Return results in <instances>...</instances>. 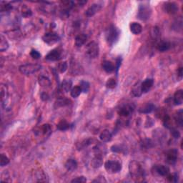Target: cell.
Listing matches in <instances>:
<instances>
[{
  "label": "cell",
  "instance_id": "1",
  "mask_svg": "<svg viewBox=\"0 0 183 183\" xmlns=\"http://www.w3.org/2000/svg\"><path fill=\"white\" fill-rule=\"evenodd\" d=\"M129 171L131 177L136 182L143 181L145 177V170L138 162L132 161L129 164Z\"/></svg>",
  "mask_w": 183,
  "mask_h": 183
},
{
  "label": "cell",
  "instance_id": "2",
  "mask_svg": "<svg viewBox=\"0 0 183 183\" xmlns=\"http://www.w3.org/2000/svg\"><path fill=\"white\" fill-rule=\"evenodd\" d=\"M120 30L114 25H110L106 30L105 37L108 45H113L118 41L120 37Z\"/></svg>",
  "mask_w": 183,
  "mask_h": 183
},
{
  "label": "cell",
  "instance_id": "3",
  "mask_svg": "<svg viewBox=\"0 0 183 183\" xmlns=\"http://www.w3.org/2000/svg\"><path fill=\"white\" fill-rule=\"evenodd\" d=\"M41 66L39 64H26L20 67V72L25 75H30L40 70Z\"/></svg>",
  "mask_w": 183,
  "mask_h": 183
},
{
  "label": "cell",
  "instance_id": "4",
  "mask_svg": "<svg viewBox=\"0 0 183 183\" xmlns=\"http://www.w3.org/2000/svg\"><path fill=\"white\" fill-rule=\"evenodd\" d=\"M105 168L108 173L115 174L122 170V164L116 160H107L105 163Z\"/></svg>",
  "mask_w": 183,
  "mask_h": 183
},
{
  "label": "cell",
  "instance_id": "5",
  "mask_svg": "<svg viewBox=\"0 0 183 183\" xmlns=\"http://www.w3.org/2000/svg\"><path fill=\"white\" fill-rule=\"evenodd\" d=\"M152 10L150 9V6L148 4H141L140 5V7H139L138 10V14L137 17L139 19L142 21H145L148 20L151 15Z\"/></svg>",
  "mask_w": 183,
  "mask_h": 183
},
{
  "label": "cell",
  "instance_id": "6",
  "mask_svg": "<svg viewBox=\"0 0 183 183\" xmlns=\"http://www.w3.org/2000/svg\"><path fill=\"white\" fill-rule=\"evenodd\" d=\"M99 46L95 41H92L86 47V54L91 59H94L99 55Z\"/></svg>",
  "mask_w": 183,
  "mask_h": 183
},
{
  "label": "cell",
  "instance_id": "7",
  "mask_svg": "<svg viewBox=\"0 0 183 183\" xmlns=\"http://www.w3.org/2000/svg\"><path fill=\"white\" fill-rule=\"evenodd\" d=\"M135 105L133 103H125L122 105L118 109V114L122 117H128L133 112Z\"/></svg>",
  "mask_w": 183,
  "mask_h": 183
},
{
  "label": "cell",
  "instance_id": "8",
  "mask_svg": "<svg viewBox=\"0 0 183 183\" xmlns=\"http://www.w3.org/2000/svg\"><path fill=\"white\" fill-rule=\"evenodd\" d=\"M59 36L57 33L53 32H47V33L44 34L42 37V40L44 41V42H45L49 45H54V44L57 43V41H59Z\"/></svg>",
  "mask_w": 183,
  "mask_h": 183
},
{
  "label": "cell",
  "instance_id": "9",
  "mask_svg": "<svg viewBox=\"0 0 183 183\" xmlns=\"http://www.w3.org/2000/svg\"><path fill=\"white\" fill-rule=\"evenodd\" d=\"M178 151L177 149H171L166 153V162L170 164H174L177 162Z\"/></svg>",
  "mask_w": 183,
  "mask_h": 183
},
{
  "label": "cell",
  "instance_id": "10",
  "mask_svg": "<svg viewBox=\"0 0 183 183\" xmlns=\"http://www.w3.org/2000/svg\"><path fill=\"white\" fill-rule=\"evenodd\" d=\"M164 11L170 15H174L178 11V6L175 2H167L164 6Z\"/></svg>",
  "mask_w": 183,
  "mask_h": 183
},
{
  "label": "cell",
  "instance_id": "11",
  "mask_svg": "<svg viewBox=\"0 0 183 183\" xmlns=\"http://www.w3.org/2000/svg\"><path fill=\"white\" fill-rule=\"evenodd\" d=\"M60 58H61V53L57 49L50 51L45 57V59L49 61H57Z\"/></svg>",
  "mask_w": 183,
  "mask_h": 183
},
{
  "label": "cell",
  "instance_id": "12",
  "mask_svg": "<svg viewBox=\"0 0 183 183\" xmlns=\"http://www.w3.org/2000/svg\"><path fill=\"white\" fill-rule=\"evenodd\" d=\"M153 84V79L148 78L143 81V82L141 83V90H142V93H147V92H149V90L151 89Z\"/></svg>",
  "mask_w": 183,
  "mask_h": 183
},
{
  "label": "cell",
  "instance_id": "13",
  "mask_svg": "<svg viewBox=\"0 0 183 183\" xmlns=\"http://www.w3.org/2000/svg\"><path fill=\"white\" fill-rule=\"evenodd\" d=\"M101 8H102V6L100 4H92V5L90 6L86 11V15L87 17H91L98 12V11H99V10H101Z\"/></svg>",
  "mask_w": 183,
  "mask_h": 183
},
{
  "label": "cell",
  "instance_id": "14",
  "mask_svg": "<svg viewBox=\"0 0 183 183\" xmlns=\"http://www.w3.org/2000/svg\"><path fill=\"white\" fill-rule=\"evenodd\" d=\"M155 171L158 175L160 176H167L170 173V169H169L168 167L165 165H156L154 167Z\"/></svg>",
  "mask_w": 183,
  "mask_h": 183
},
{
  "label": "cell",
  "instance_id": "15",
  "mask_svg": "<svg viewBox=\"0 0 183 183\" xmlns=\"http://www.w3.org/2000/svg\"><path fill=\"white\" fill-rule=\"evenodd\" d=\"M183 102V91L182 89H179L175 92L173 97V102L175 105H180Z\"/></svg>",
  "mask_w": 183,
  "mask_h": 183
},
{
  "label": "cell",
  "instance_id": "16",
  "mask_svg": "<svg viewBox=\"0 0 183 183\" xmlns=\"http://www.w3.org/2000/svg\"><path fill=\"white\" fill-rule=\"evenodd\" d=\"M87 36L85 34H80L75 38V46L77 47H81L86 42Z\"/></svg>",
  "mask_w": 183,
  "mask_h": 183
},
{
  "label": "cell",
  "instance_id": "17",
  "mask_svg": "<svg viewBox=\"0 0 183 183\" xmlns=\"http://www.w3.org/2000/svg\"><path fill=\"white\" fill-rule=\"evenodd\" d=\"M170 43L168 41H160L157 45V49L161 52H164L169 50L170 49Z\"/></svg>",
  "mask_w": 183,
  "mask_h": 183
},
{
  "label": "cell",
  "instance_id": "18",
  "mask_svg": "<svg viewBox=\"0 0 183 183\" xmlns=\"http://www.w3.org/2000/svg\"><path fill=\"white\" fill-rule=\"evenodd\" d=\"M112 133H111L108 129H105V130H103L101 133L100 135H99V139H100V140L103 142H110V141L112 140Z\"/></svg>",
  "mask_w": 183,
  "mask_h": 183
},
{
  "label": "cell",
  "instance_id": "19",
  "mask_svg": "<svg viewBox=\"0 0 183 183\" xmlns=\"http://www.w3.org/2000/svg\"><path fill=\"white\" fill-rule=\"evenodd\" d=\"M93 151L94 155H98V156H101L103 157L104 155L106 153L105 147L101 144H97L95 147H94Z\"/></svg>",
  "mask_w": 183,
  "mask_h": 183
},
{
  "label": "cell",
  "instance_id": "20",
  "mask_svg": "<svg viewBox=\"0 0 183 183\" xmlns=\"http://www.w3.org/2000/svg\"><path fill=\"white\" fill-rule=\"evenodd\" d=\"M103 157L98 156V155H94V158L92 159L91 162V165L94 168H98L102 165L103 164Z\"/></svg>",
  "mask_w": 183,
  "mask_h": 183
},
{
  "label": "cell",
  "instance_id": "21",
  "mask_svg": "<svg viewBox=\"0 0 183 183\" xmlns=\"http://www.w3.org/2000/svg\"><path fill=\"white\" fill-rule=\"evenodd\" d=\"M65 168L70 172L75 170L77 168V161L74 159H69L65 163Z\"/></svg>",
  "mask_w": 183,
  "mask_h": 183
},
{
  "label": "cell",
  "instance_id": "22",
  "mask_svg": "<svg viewBox=\"0 0 183 183\" xmlns=\"http://www.w3.org/2000/svg\"><path fill=\"white\" fill-rule=\"evenodd\" d=\"M39 84L42 87H49L51 85V81L48 77L44 75H40L38 78Z\"/></svg>",
  "mask_w": 183,
  "mask_h": 183
},
{
  "label": "cell",
  "instance_id": "23",
  "mask_svg": "<svg viewBox=\"0 0 183 183\" xmlns=\"http://www.w3.org/2000/svg\"><path fill=\"white\" fill-rule=\"evenodd\" d=\"M70 102L71 101L68 98H65V97H59L55 102V107H62L69 105Z\"/></svg>",
  "mask_w": 183,
  "mask_h": 183
},
{
  "label": "cell",
  "instance_id": "24",
  "mask_svg": "<svg viewBox=\"0 0 183 183\" xmlns=\"http://www.w3.org/2000/svg\"><path fill=\"white\" fill-rule=\"evenodd\" d=\"M131 94L132 95L135 97H139L142 95V90H141V83H137L133 87V89L131 90Z\"/></svg>",
  "mask_w": 183,
  "mask_h": 183
},
{
  "label": "cell",
  "instance_id": "25",
  "mask_svg": "<svg viewBox=\"0 0 183 183\" xmlns=\"http://www.w3.org/2000/svg\"><path fill=\"white\" fill-rule=\"evenodd\" d=\"M130 31L134 34H139L142 31V25L137 22H133L130 24Z\"/></svg>",
  "mask_w": 183,
  "mask_h": 183
},
{
  "label": "cell",
  "instance_id": "26",
  "mask_svg": "<svg viewBox=\"0 0 183 183\" xmlns=\"http://www.w3.org/2000/svg\"><path fill=\"white\" fill-rule=\"evenodd\" d=\"M102 68L107 73H111L115 70V65L110 61H105L102 64Z\"/></svg>",
  "mask_w": 183,
  "mask_h": 183
},
{
  "label": "cell",
  "instance_id": "27",
  "mask_svg": "<svg viewBox=\"0 0 183 183\" xmlns=\"http://www.w3.org/2000/svg\"><path fill=\"white\" fill-rule=\"evenodd\" d=\"M36 181L37 182H47V177L46 174L42 170H39L35 173Z\"/></svg>",
  "mask_w": 183,
  "mask_h": 183
},
{
  "label": "cell",
  "instance_id": "28",
  "mask_svg": "<svg viewBox=\"0 0 183 183\" xmlns=\"http://www.w3.org/2000/svg\"><path fill=\"white\" fill-rule=\"evenodd\" d=\"M72 82L71 80H64L63 82H62L61 85L62 89L65 92L71 91V89H72Z\"/></svg>",
  "mask_w": 183,
  "mask_h": 183
},
{
  "label": "cell",
  "instance_id": "29",
  "mask_svg": "<svg viewBox=\"0 0 183 183\" xmlns=\"http://www.w3.org/2000/svg\"><path fill=\"white\" fill-rule=\"evenodd\" d=\"M21 14H22L23 17L29 18L32 15V11L31 9L27 5H22V8H21Z\"/></svg>",
  "mask_w": 183,
  "mask_h": 183
},
{
  "label": "cell",
  "instance_id": "30",
  "mask_svg": "<svg viewBox=\"0 0 183 183\" xmlns=\"http://www.w3.org/2000/svg\"><path fill=\"white\" fill-rule=\"evenodd\" d=\"M69 127H70L69 126V124L65 120H62L61 121L57 124V128L58 130L65 131V130H68V129L69 128Z\"/></svg>",
  "mask_w": 183,
  "mask_h": 183
},
{
  "label": "cell",
  "instance_id": "31",
  "mask_svg": "<svg viewBox=\"0 0 183 183\" xmlns=\"http://www.w3.org/2000/svg\"><path fill=\"white\" fill-rule=\"evenodd\" d=\"M9 48V43L8 41H7L6 38L4 37L1 34L0 36V51L1 52H4L7 50Z\"/></svg>",
  "mask_w": 183,
  "mask_h": 183
},
{
  "label": "cell",
  "instance_id": "32",
  "mask_svg": "<svg viewBox=\"0 0 183 183\" xmlns=\"http://www.w3.org/2000/svg\"><path fill=\"white\" fill-rule=\"evenodd\" d=\"M155 110V106L152 104H147L145 105L143 107H142L140 110V112L141 113H145V114H149Z\"/></svg>",
  "mask_w": 183,
  "mask_h": 183
},
{
  "label": "cell",
  "instance_id": "33",
  "mask_svg": "<svg viewBox=\"0 0 183 183\" xmlns=\"http://www.w3.org/2000/svg\"><path fill=\"white\" fill-rule=\"evenodd\" d=\"M82 92V90L80 86H75V87H73L70 91L71 96L74 97V98H77V97L80 95Z\"/></svg>",
  "mask_w": 183,
  "mask_h": 183
},
{
  "label": "cell",
  "instance_id": "34",
  "mask_svg": "<svg viewBox=\"0 0 183 183\" xmlns=\"http://www.w3.org/2000/svg\"><path fill=\"white\" fill-rule=\"evenodd\" d=\"M175 120L176 124H177L179 127H182L183 125V117H182V110L178 111L177 115H175Z\"/></svg>",
  "mask_w": 183,
  "mask_h": 183
},
{
  "label": "cell",
  "instance_id": "35",
  "mask_svg": "<svg viewBox=\"0 0 183 183\" xmlns=\"http://www.w3.org/2000/svg\"><path fill=\"white\" fill-rule=\"evenodd\" d=\"M39 133L43 134V135H49L51 133V127L50 124H45L41 126L40 128H39Z\"/></svg>",
  "mask_w": 183,
  "mask_h": 183
},
{
  "label": "cell",
  "instance_id": "36",
  "mask_svg": "<svg viewBox=\"0 0 183 183\" xmlns=\"http://www.w3.org/2000/svg\"><path fill=\"white\" fill-rule=\"evenodd\" d=\"M12 10V5L6 2H1V11H10Z\"/></svg>",
  "mask_w": 183,
  "mask_h": 183
},
{
  "label": "cell",
  "instance_id": "37",
  "mask_svg": "<svg viewBox=\"0 0 183 183\" xmlns=\"http://www.w3.org/2000/svg\"><path fill=\"white\" fill-rule=\"evenodd\" d=\"M116 85H117V82H116V80L113 78H110L106 82V86L109 89H114L115 88Z\"/></svg>",
  "mask_w": 183,
  "mask_h": 183
},
{
  "label": "cell",
  "instance_id": "38",
  "mask_svg": "<svg viewBox=\"0 0 183 183\" xmlns=\"http://www.w3.org/2000/svg\"><path fill=\"white\" fill-rule=\"evenodd\" d=\"M9 163H10V159H9L6 155L2 154L1 158H0V165H1V167L5 166Z\"/></svg>",
  "mask_w": 183,
  "mask_h": 183
},
{
  "label": "cell",
  "instance_id": "39",
  "mask_svg": "<svg viewBox=\"0 0 183 183\" xmlns=\"http://www.w3.org/2000/svg\"><path fill=\"white\" fill-rule=\"evenodd\" d=\"M80 87L82 88V92H85V93H87L89 89V83L87 82V81H82L80 83Z\"/></svg>",
  "mask_w": 183,
  "mask_h": 183
},
{
  "label": "cell",
  "instance_id": "40",
  "mask_svg": "<svg viewBox=\"0 0 183 183\" xmlns=\"http://www.w3.org/2000/svg\"><path fill=\"white\" fill-rule=\"evenodd\" d=\"M111 150L113 152H116V153H120V152H123L124 150H125L124 148L122 147L121 145H113L112 147H111Z\"/></svg>",
  "mask_w": 183,
  "mask_h": 183
},
{
  "label": "cell",
  "instance_id": "41",
  "mask_svg": "<svg viewBox=\"0 0 183 183\" xmlns=\"http://www.w3.org/2000/svg\"><path fill=\"white\" fill-rule=\"evenodd\" d=\"M167 177H168V180L170 182H177L178 181V175L177 173L168 174V175H167Z\"/></svg>",
  "mask_w": 183,
  "mask_h": 183
},
{
  "label": "cell",
  "instance_id": "42",
  "mask_svg": "<svg viewBox=\"0 0 183 183\" xmlns=\"http://www.w3.org/2000/svg\"><path fill=\"white\" fill-rule=\"evenodd\" d=\"M68 64L66 62H61L59 64V68H58V69H59V72L61 73H64L65 72L68 70Z\"/></svg>",
  "mask_w": 183,
  "mask_h": 183
},
{
  "label": "cell",
  "instance_id": "43",
  "mask_svg": "<svg viewBox=\"0 0 183 183\" xmlns=\"http://www.w3.org/2000/svg\"><path fill=\"white\" fill-rule=\"evenodd\" d=\"M30 55H31V57L34 59H38L41 57L40 53L35 50H32L31 51V52H30Z\"/></svg>",
  "mask_w": 183,
  "mask_h": 183
},
{
  "label": "cell",
  "instance_id": "44",
  "mask_svg": "<svg viewBox=\"0 0 183 183\" xmlns=\"http://www.w3.org/2000/svg\"><path fill=\"white\" fill-rule=\"evenodd\" d=\"M87 179L86 177H85L84 176H80V177H77L72 180L71 182H78V183H82V182H86Z\"/></svg>",
  "mask_w": 183,
  "mask_h": 183
},
{
  "label": "cell",
  "instance_id": "45",
  "mask_svg": "<svg viewBox=\"0 0 183 183\" xmlns=\"http://www.w3.org/2000/svg\"><path fill=\"white\" fill-rule=\"evenodd\" d=\"M171 133H172V135L176 139H178L180 137V132L177 130V129H172V131H171Z\"/></svg>",
  "mask_w": 183,
  "mask_h": 183
},
{
  "label": "cell",
  "instance_id": "46",
  "mask_svg": "<svg viewBox=\"0 0 183 183\" xmlns=\"http://www.w3.org/2000/svg\"><path fill=\"white\" fill-rule=\"evenodd\" d=\"M92 182H107V180L104 176H99L95 180H92Z\"/></svg>",
  "mask_w": 183,
  "mask_h": 183
},
{
  "label": "cell",
  "instance_id": "47",
  "mask_svg": "<svg viewBox=\"0 0 183 183\" xmlns=\"http://www.w3.org/2000/svg\"><path fill=\"white\" fill-rule=\"evenodd\" d=\"M41 99H42V100L46 101L49 99V95L47 93H45H45H42L41 94Z\"/></svg>",
  "mask_w": 183,
  "mask_h": 183
},
{
  "label": "cell",
  "instance_id": "48",
  "mask_svg": "<svg viewBox=\"0 0 183 183\" xmlns=\"http://www.w3.org/2000/svg\"><path fill=\"white\" fill-rule=\"evenodd\" d=\"M177 73H178V76H179L180 78H182V68H179V69H178Z\"/></svg>",
  "mask_w": 183,
  "mask_h": 183
}]
</instances>
